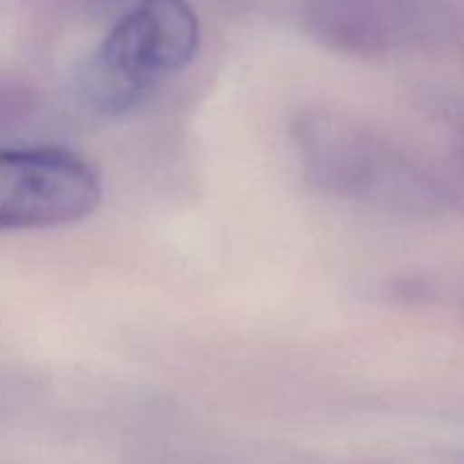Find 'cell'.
Returning a JSON list of instances; mask_svg holds the SVG:
<instances>
[{
    "label": "cell",
    "mask_w": 464,
    "mask_h": 464,
    "mask_svg": "<svg viewBox=\"0 0 464 464\" xmlns=\"http://www.w3.org/2000/svg\"><path fill=\"white\" fill-rule=\"evenodd\" d=\"M442 186L447 199H456L464 207V136L453 150L451 161H449V177Z\"/></svg>",
    "instance_id": "5"
},
{
    "label": "cell",
    "mask_w": 464,
    "mask_h": 464,
    "mask_svg": "<svg viewBox=\"0 0 464 464\" xmlns=\"http://www.w3.org/2000/svg\"><path fill=\"white\" fill-rule=\"evenodd\" d=\"M297 140L308 172L322 188L367 195L415 213L435 211L447 199L440 181L343 118H306Z\"/></svg>",
    "instance_id": "2"
},
{
    "label": "cell",
    "mask_w": 464,
    "mask_h": 464,
    "mask_svg": "<svg viewBox=\"0 0 464 464\" xmlns=\"http://www.w3.org/2000/svg\"><path fill=\"white\" fill-rule=\"evenodd\" d=\"M198 48L199 21L186 0H140L86 63L84 102L102 116L131 111L188 66Z\"/></svg>",
    "instance_id": "1"
},
{
    "label": "cell",
    "mask_w": 464,
    "mask_h": 464,
    "mask_svg": "<svg viewBox=\"0 0 464 464\" xmlns=\"http://www.w3.org/2000/svg\"><path fill=\"white\" fill-rule=\"evenodd\" d=\"M424 0H317L313 21L331 44L349 50H383L412 34Z\"/></svg>",
    "instance_id": "4"
},
{
    "label": "cell",
    "mask_w": 464,
    "mask_h": 464,
    "mask_svg": "<svg viewBox=\"0 0 464 464\" xmlns=\"http://www.w3.org/2000/svg\"><path fill=\"white\" fill-rule=\"evenodd\" d=\"M102 199L100 177L62 148L0 150V231L66 227Z\"/></svg>",
    "instance_id": "3"
}]
</instances>
